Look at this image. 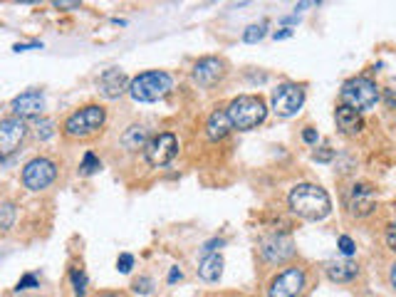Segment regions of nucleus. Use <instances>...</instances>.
Instances as JSON below:
<instances>
[{
    "instance_id": "nucleus-1",
    "label": "nucleus",
    "mask_w": 396,
    "mask_h": 297,
    "mask_svg": "<svg viewBox=\"0 0 396 297\" xmlns=\"http://www.w3.org/2000/svg\"><path fill=\"white\" fill-rule=\"evenodd\" d=\"M290 211L305 220H322L332 211V201H329L327 191L317 183H297L290 191Z\"/></svg>"
},
{
    "instance_id": "nucleus-2",
    "label": "nucleus",
    "mask_w": 396,
    "mask_h": 297,
    "mask_svg": "<svg viewBox=\"0 0 396 297\" xmlns=\"http://www.w3.org/2000/svg\"><path fill=\"white\" fill-rule=\"evenodd\" d=\"M225 114H228L233 129L251 131V129H256V126H260L263 121H265L268 107L260 97H256V94H240V97H235L233 102L228 105Z\"/></svg>"
},
{
    "instance_id": "nucleus-3",
    "label": "nucleus",
    "mask_w": 396,
    "mask_h": 297,
    "mask_svg": "<svg viewBox=\"0 0 396 297\" xmlns=\"http://www.w3.org/2000/svg\"><path fill=\"white\" fill-rule=\"evenodd\" d=\"M173 87V79L169 72H161V70H149V72L136 74L129 82V94L134 102H159L164 99Z\"/></svg>"
},
{
    "instance_id": "nucleus-4",
    "label": "nucleus",
    "mask_w": 396,
    "mask_h": 297,
    "mask_svg": "<svg viewBox=\"0 0 396 297\" xmlns=\"http://www.w3.org/2000/svg\"><path fill=\"white\" fill-rule=\"evenodd\" d=\"M339 102L342 107H350L355 112H369L379 102V87L369 77H352L339 89Z\"/></svg>"
},
{
    "instance_id": "nucleus-5",
    "label": "nucleus",
    "mask_w": 396,
    "mask_h": 297,
    "mask_svg": "<svg viewBox=\"0 0 396 297\" xmlns=\"http://www.w3.org/2000/svg\"><path fill=\"white\" fill-rule=\"evenodd\" d=\"M107 121V110L99 105H87L82 110L72 112V114L65 119L62 131L70 139H87V136L97 134Z\"/></svg>"
},
{
    "instance_id": "nucleus-6",
    "label": "nucleus",
    "mask_w": 396,
    "mask_h": 297,
    "mask_svg": "<svg viewBox=\"0 0 396 297\" xmlns=\"http://www.w3.org/2000/svg\"><path fill=\"white\" fill-rule=\"evenodd\" d=\"M55 178H58V166L45 157L30 159L22 169V186L27 191H45Z\"/></svg>"
},
{
    "instance_id": "nucleus-7",
    "label": "nucleus",
    "mask_w": 396,
    "mask_h": 297,
    "mask_svg": "<svg viewBox=\"0 0 396 297\" xmlns=\"http://www.w3.org/2000/svg\"><path fill=\"white\" fill-rule=\"evenodd\" d=\"M176 154H178V139L171 131H161V134L152 136L144 149L146 161L152 164V166H166V164H171L176 159Z\"/></svg>"
},
{
    "instance_id": "nucleus-8",
    "label": "nucleus",
    "mask_w": 396,
    "mask_h": 297,
    "mask_svg": "<svg viewBox=\"0 0 396 297\" xmlns=\"http://www.w3.org/2000/svg\"><path fill=\"white\" fill-rule=\"evenodd\" d=\"M305 105V89L300 84H280L272 92V112L277 117H295Z\"/></svg>"
},
{
    "instance_id": "nucleus-9",
    "label": "nucleus",
    "mask_w": 396,
    "mask_h": 297,
    "mask_svg": "<svg viewBox=\"0 0 396 297\" xmlns=\"http://www.w3.org/2000/svg\"><path fill=\"white\" fill-rule=\"evenodd\" d=\"M27 136V124L20 117H8L0 119V159L13 157L22 146Z\"/></svg>"
},
{
    "instance_id": "nucleus-10",
    "label": "nucleus",
    "mask_w": 396,
    "mask_h": 297,
    "mask_svg": "<svg viewBox=\"0 0 396 297\" xmlns=\"http://www.w3.org/2000/svg\"><path fill=\"white\" fill-rule=\"evenodd\" d=\"M305 287V270L303 268H287L280 275L272 277L268 287V297H297Z\"/></svg>"
},
{
    "instance_id": "nucleus-11",
    "label": "nucleus",
    "mask_w": 396,
    "mask_h": 297,
    "mask_svg": "<svg viewBox=\"0 0 396 297\" xmlns=\"http://www.w3.org/2000/svg\"><path fill=\"white\" fill-rule=\"evenodd\" d=\"M260 256L268 263H285L287 258L295 256V243L285 233H270L260 240Z\"/></svg>"
},
{
    "instance_id": "nucleus-12",
    "label": "nucleus",
    "mask_w": 396,
    "mask_h": 297,
    "mask_svg": "<svg viewBox=\"0 0 396 297\" xmlns=\"http://www.w3.org/2000/svg\"><path fill=\"white\" fill-rule=\"evenodd\" d=\"M11 110L13 117H20V119H40L42 110H45V94L40 89H27L13 99Z\"/></svg>"
},
{
    "instance_id": "nucleus-13",
    "label": "nucleus",
    "mask_w": 396,
    "mask_h": 297,
    "mask_svg": "<svg viewBox=\"0 0 396 297\" xmlns=\"http://www.w3.org/2000/svg\"><path fill=\"white\" fill-rule=\"evenodd\" d=\"M223 74H225V65L218 58H201L191 70L193 82L201 84V87H213L216 82L223 79Z\"/></svg>"
},
{
    "instance_id": "nucleus-14",
    "label": "nucleus",
    "mask_w": 396,
    "mask_h": 297,
    "mask_svg": "<svg viewBox=\"0 0 396 297\" xmlns=\"http://www.w3.org/2000/svg\"><path fill=\"white\" fill-rule=\"evenodd\" d=\"M347 206H350V213L357 216V218H364L371 211L376 209V196L374 188L369 183H355L350 191V198H347Z\"/></svg>"
},
{
    "instance_id": "nucleus-15",
    "label": "nucleus",
    "mask_w": 396,
    "mask_h": 297,
    "mask_svg": "<svg viewBox=\"0 0 396 297\" xmlns=\"http://www.w3.org/2000/svg\"><path fill=\"white\" fill-rule=\"evenodd\" d=\"M99 92L105 94L107 99H117L124 92H129V77H126L124 70L112 67L107 72H102V77H99Z\"/></svg>"
},
{
    "instance_id": "nucleus-16",
    "label": "nucleus",
    "mask_w": 396,
    "mask_h": 297,
    "mask_svg": "<svg viewBox=\"0 0 396 297\" xmlns=\"http://www.w3.org/2000/svg\"><path fill=\"white\" fill-rule=\"evenodd\" d=\"M334 121H337V129L347 136H355L364 129V119H362L359 112L350 110V107H342V105L334 112Z\"/></svg>"
},
{
    "instance_id": "nucleus-17",
    "label": "nucleus",
    "mask_w": 396,
    "mask_h": 297,
    "mask_svg": "<svg viewBox=\"0 0 396 297\" xmlns=\"http://www.w3.org/2000/svg\"><path fill=\"white\" fill-rule=\"evenodd\" d=\"M324 272L332 282H352L359 275V265L355 260H329L324 265Z\"/></svg>"
},
{
    "instance_id": "nucleus-18",
    "label": "nucleus",
    "mask_w": 396,
    "mask_h": 297,
    "mask_svg": "<svg viewBox=\"0 0 396 297\" xmlns=\"http://www.w3.org/2000/svg\"><path fill=\"white\" fill-rule=\"evenodd\" d=\"M198 275L206 282L220 280V275H223V258H220V253H206L201 258V263H198Z\"/></svg>"
},
{
    "instance_id": "nucleus-19",
    "label": "nucleus",
    "mask_w": 396,
    "mask_h": 297,
    "mask_svg": "<svg viewBox=\"0 0 396 297\" xmlns=\"http://www.w3.org/2000/svg\"><path fill=\"white\" fill-rule=\"evenodd\" d=\"M230 129H233V124H230L225 112H213V114L209 117V121H206V134H209L211 141L225 139V136L230 134Z\"/></svg>"
},
{
    "instance_id": "nucleus-20",
    "label": "nucleus",
    "mask_w": 396,
    "mask_h": 297,
    "mask_svg": "<svg viewBox=\"0 0 396 297\" xmlns=\"http://www.w3.org/2000/svg\"><path fill=\"white\" fill-rule=\"evenodd\" d=\"M149 144V129L141 124H131L129 129L121 134V146L129 149V152H139V149H146Z\"/></svg>"
},
{
    "instance_id": "nucleus-21",
    "label": "nucleus",
    "mask_w": 396,
    "mask_h": 297,
    "mask_svg": "<svg viewBox=\"0 0 396 297\" xmlns=\"http://www.w3.org/2000/svg\"><path fill=\"white\" fill-rule=\"evenodd\" d=\"M15 218H18L15 204L0 201V230H11L13 225H15Z\"/></svg>"
},
{
    "instance_id": "nucleus-22",
    "label": "nucleus",
    "mask_w": 396,
    "mask_h": 297,
    "mask_svg": "<svg viewBox=\"0 0 396 297\" xmlns=\"http://www.w3.org/2000/svg\"><path fill=\"white\" fill-rule=\"evenodd\" d=\"M70 280H72L74 297H84V295H87V275H84L82 268H72V270H70Z\"/></svg>"
},
{
    "instance_id": "nucleus-23",
    "label": "nucleus",
    "mask_w": 396,
    "mask_h": 297,
    "mask_svg": "<svg viewBox=\"0 0 396 297\" xmlns=\"http://www.w3.org/2000/svg\"><path fill=\"white\" fill-rule=\"evenodd\" d=\"M99 169H102V161H99V159L94 157L92 152L84 154L82 164H79V173H82V176H92V173H97Z\"/></svg>"
},
{
    "instance_id": "nucleus-24",
    "label": "nucleus",
    "mask_w": 396,
    "mask_h": 297,
    "mask_svg": "<svg viewBox=\"0 0 396 297\" xmlns=\"http://www.w3.org/2000/svg\"><path fill=\"white\" fill-rule=\"evenodd\" d=\"M37 126V136H40V141H47L55 136V121L53 119H45V117H40V119L35 121Z\"/></svg>"
},
{
    "instance_id": "nucleus-25",
    "label": "nucleus",
    "mask_w": 396,
    "mask_h": 297,
    "mask_svg": "<svg viewBox=\"0 0 396 297\" xmlns=\"http://www.w3.org/2000/svg\"><path fill=\"white\" fill-rule=\"evenodd\" d=\"M131 290H134L136 295H152V292H154V280L149 275L136 277V280L131 282Z\"/></svg>"
},
{
    "instance_id": "nucleus-26",
    "label": "nucleus",
    "mask_w": 396,
    "mask_h": 297,
    "mask_svg": "<svg viewBox=\"0 0 396 297\" xmlns=\"http://www.w3.org/2000/svg\"><path fill=\"white\" fill-rule=\"evenodd\" d=\"M263 37H265V25H251V27H245V32H243V40L245 42H260Z\"/></svg>"
},
{
    "instance_id": "nucleus-27",
    "label": "nucleus",
    "mask_w": 396,
    "mask_h": 297,
    "mask_svg": "<svg viewBox=\"0 0 396 297\" xmlns=\"http://www.w3.org/2000/svg\"><path fill=\"white\" fill-rule=\"evenodd\" d=\"M337 248L342 251V256H355V251H357V245H355V240L350 238V235H339L337 238Z\"/></svg>"
},
{
    "instance_id": "nucleus-28",
    "label": "nucleus",
    "mask_w": 396,
    "mask_h": 297,
    "mask_svg": "<svg viewBox=\"0 0 396 297\" xmlns=\"http://www.w3.org/2000/svg\"><path fill=\"white\" fill-rule=\"evenodd\" d=\"M131 268H134V256H131V253H121V256L117 258V270L131 272Z\"/></svg>"
},
{
    "instance_id": "nucleus-29",
    "label": "nucleus",
    "mask_w": 396,
    "mask_h": 297,
    "mask_svg": "<svg viewBox=\"0 0 396 297\" xmlns=\"http://www.w3.org/2000/svg\"><path fill=\"white\" fill-rule=\"evenodd\" d=\"M32 287H40V282H37V277L35 275H22L20 280H18V285H15V290L20 292V290H32Z\"/></svg>"
},
{
    "instance_id": "nucleus-30",
    "label": "nucleus",
    "mask_w": 396,
    "mask_h": 297,
    "mask_svg": "<svg viewBox=\"0 0 396 297\" xmlns=\"http://www.w3.org/2000/svg\"><path fill=\"white\" fill-rule=\"evenodd\" d=\"M312 159H315V161H332V159H334V152H332V149H329V146H322V149H317V152H315L312 154Z\"/></svg>"
},
{
    "instance_id": "nucleus-31",
    "label": "nucleus",
    "mask_w": 396,
    "mask_h": 297,
    "mask_svg": "<svg viewBox=\"0 0 396 297\" xmlns=\"http://www.w3.org/2000/svg\"><path fill=\"white\" fill-rule=\"evenodd\" d=\"M384 238H386V245H389V251L396 253V220H394V223H389Z\"/></svg>"
},
{
    "instance_id": "nucleus-32",
    "label": "nucleus",
    "mask_w": 396,
    "mask_h": 297,
    "mask_svg": "<svg viewBox=\"0 0 396 297\" xmlns=\"http://www.w3.org/2000/svg\"><path fill=\"white\" fill-rule=\"evenodd\" d=\"M13 50H15V53H27V50H42V42H18L15 47H13Z\"/></svg>"
},
{
    "instance_id": "nucleus-33",
    "label": "nucleus",
    "mask_w": 396,
    "mask_h": 297,
    "mask_svg": "<svg viewBox=\"0 0 396 297\" xmlns=\"http://www.w3.org/2000/svg\"><path fill=\"white\" fill-rule=\"evenodd\" d=\"M303 139H305V144H317V131H315V129H305L303 131Z\"/></svg>"
},
{
    "instance_id": "nucleus-34",
    "label": "nucleus",
    "mask_w": 396,
    "mask_h": 297,
    "mask_svg": "<svg viewBox=\"0 0 396 297\" xmlns=\"http://www.w3.org/2000/svg\"><path fill=\"white\" fill-rule=\"evenodd\" d=\"M220 245H225V240H209V243L204 245V251L206 253H216V248H220Z\"/></svg>"
},
{
    "instance_id": "nucleus-35",
    "label": "nucleus",
    "mask_w": 396,
    "mask_h": 297,
    "mask_svg": "<svg viewBox=\"0 0 396 297\" xmlns=\"http://www.w3.org/2000/svg\"><path fill=\"white\" fill-rule=\"evenodd\" d=\"M290 35H292L290 27H282V30H280V32H275V35H272V37H275V40H287V37H290Z\"/></svg>"
},
{
    "instance_id": "nucleus-36",
    "label": "nucleus",
    "mask_w": 396,
    "mask_h": 297,
    "mask_svg": "<svg viewBox=\"0 0 396 297\" xmlns=\"http://www.w3.org/2000/svg\"><path fill=\"white\" fill-rule=\"evenodd\" d=\"M183 277V272L178 270V268H171V272H169V282H176V280H181Z\"/></svg>"
},
{
    "instance_id": "nucleus-37",
    "label": "nucleus",
    "mask_w": 396,
    "mask_h": 297,
    "mask_svg": "<svg viewBox=\"0 0 396 297\" xmlns=\"http://www.w3.org/2000/svg\"><path fill=\"white\" fill-rule=\"evenodd\" d=\"M389 282H391V287L396 290V260L391 263V268H389Z\"/></svg>"
},
{
    "instance_id": "nucleus-38",
    "label": "nucleus",
    "mask_w": 396,
    "mask_h": 297,
    "mask_svg": "<svg viewBox=\"0 0 396 297\" xmlns=\"http://www.w3.org/2000/svg\"><path fill=\"white\" fill-rule=\"evenodd\" d=\"M77 6L79 3H60V0L55 3V8H62V11H67V8H77Z\"/></svg>"
},
{
    "instance_id": "nucleus-39",
    "label": "nucleus",
    "mask_w": 396,
    "mask_h": 297,
    "mask_svg": "<svg viewBox=\"0 0 396 297\" xmlns=\"http://www.w3.org/2000/svg\"><path fill=\"white\" fill-rule=\"evenodd\" d=\"M99 297H119V295H114V292H102Z\"/></svg>"
}]
</instances>
